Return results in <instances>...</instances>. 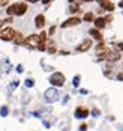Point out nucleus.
I'll list each match as a JSON object with an SVG mask.
<instances>
[{"label":"nucleus","instance_id":"nucleus-37","mask_svg":"<svg viewBox=\"0 0 123 131\" xmlns=\"http://www.w3.org/2000/svg\"><path fill=\"white\" fill-rule=\"evenodd\" d=\"M83 2H93V0H83Z\"/></svg>","mask_w":123,"mask_h":131},{"label":"nucleus","instance_id":"nucleus-25","mask_svg":"<svg viewBox=\"0 0 123 131\" xmlns=\"http://www.w3.org/2000/svg\"><path fill=\"white\" fill-rule=\"evenodd\" d=\"M9 3V0H0V6H6Z\"/></svg>","mask_w":123,"mask_h":131},{"label":"nucleus","instance_id":"nucleus-24","mask_svg":"<svg viewBox=\"0 0 123 131\" xmlns=\"http://www.w3.org/2000/svg\"><path fill=\"white\" fill-rule=\"evenodd\" d=\"M78 84H80V75H77V77H74V86L77 88Z\"/></svg>","mask_w":123,"mask_h":131},{"label":"nucleus","instance_id":"nucleus-29","mask_svg":"<svg viewBox=\"0 0 123 131\" xmlns=\"http://www.w3.org/2000/svg\"><path fill=\"white\" fill-rule=\"evenodd\" d=\"M17 71H18V72H23V66L18 65V66H17Z\"/></svg>","mask_w":123,"mask_h":131},{"label":"nucleus","instance_id":"nucleus-5","mask_svg":"<svg viewBox=\"0 0 123 131\" xmlns=\"http://www.w3.org/2000/svg\"><path fill=\"white\" fill-rule=\"evenodd\" d=\"M41 42L42 41L39 38V35H30L27 39L24 41V45H27V47H38Z\"/></svg>","mask_w":123,"mask_h":131},{"label":"nucleus","instance_id":"nucleus-15","mask_svg":"<svg viewBox=\"0 0 123 131\" xmlns=\"http://www.w3.org/2000/svg\"><path fill=\"white\" fill-rule=\"evenodd\" d=\"M101 8H102V11H108V12L114 11V5H113L111 2H107V3H104V5H101Z\"/></svg>","mask_w":123,"mask_h":131},{"label":"nucleus","instance_id":"nucleus-10","mask_svg":"<svg viewBox=\"0 0 123 131\" xmlns=\"http://www.w3.org/2000/svg\"><path fill=\"white\" fill-rule=\"evenodd\" d=\"M27 11V5L26 3H17V12L15 15H24Z\"/></svg>","mask_w":123,"mask_h":131},{"label":"nucleus","instance_id":"nucleus-33","mask_svg":"<svg viewBox=\"0 0 123 131\" xmlns=\"http://www.w3.org/2000/svg\"><path fill=\"white\" fill-rule=\"evenodd\" d=\"M26 2H32V3H36L38 0H26Z\"/></svg>","mask_w":123,"mask_h":131},{"label":"nucleus","instance_id":"nucleus-36","mask_svg":"<svg viewBox=\"0 0 123 131\" xmlns=\"http://www.w3.org/2000/svg\"><path fill=\"white\" fill-rule=\"evenodd\" d=\"M2 24H3V21H2V20H0V29H2Z\"/></svg>","mask_w":123,"mask_h":131},{"label":"nucleus","instance_id":"nucleus-13","mask_svg":"<svg viewBox=\"0 0 123 131\" xmlns=\"http://www.w3.org/2000/svg\"><path fill=\"white\" fill-rule=\"evenodd\" d=\"M90 35H92V38L96 41H102V35H101V32L98 30V29H92L90 30Z\"/></svg>","mask_w":123,"mask_h":131},{"label":"nucleus","instance_id":"nucleus-2","mask_svg":"<svg viewBox=\"0 0 123 131\" xmlns=\"http://www.w3.org/2000/svg\"><path fill=\"white\" fill-rule=\"evenodd\" d=\"M15 35H17V32L12 27H5L3 30H0V39L2 41H14Z\"/></svg>","mask_w":123,"mask_h":131},{"label":"nucleus","instance_id":"nucleus-8","mask_svg":"<svg viewBox=\"0 0 123 131\" xmlns=\"http://www.w3.org/2000/svg\"><path fill=\"white\" fill-rule=\"evenodd\" d=\"M75 116L78 119H84L89 116V110L87 108H84V107H78L77 110H75Z\"/></svg>","mask_w":123,"mask_h":131},{"label":"nucleus","instance_id":"nucleus-1","mask_svg":"<svg viewBox=\"0 0 123 131\" xmlns=\"http://www.w3.org/2000/svg\"><path fill=\"white\" fill-rule=\"evenodd\" d=\"M96 51V56H98V60H104V59H107L110 54V48L105 45V44H102V42H99L98 45H96L95 48Z\"/></svg>","mask_w":123,"mask_h":131},{"label":"nucleus","instance_id":"nucleus-7","mask_svg":"<svg viewBox=\"0 0 123 131\" xmlns=\"http://www.w3.org/2000/svg\"><path fill=\"white\" fill-rule=\"evenodd\" d=\"M90 47H92V39H84L81 44L77 47V51H81V53L83 51H87Z\"/></svg>","mask_w":123,"mask_h":131},{"label":"nucleus","instance_id":"nucleus-18","mask_svg":"<svg viewBox=\"0 0 123 131\" xmlns=\"http://www.w3.org/2000/svg\"><path fill=\"white\" fill-rule=\"evenodd\" d=\"M83 20H84V21H95V15L92 12H87V14H84Z\"/></svg>","mask_w":123,"mask_h":131},{"label":"nucleus","instance_id":"nucleus-34","mask_svg":"<svg viewBox=\"0 0 123 131\" xmlns=\"http://www.w3.org/2000/svg\"><path fill=\"white\" fill-rule=\"evenodd\" d=\"M75 2H77V0H69V3H75Z\"/></svg>","mask_w":123,"mask_h":131},{"label":"nucleus","instance_id":"nucleus-4","mask_svg":"<svg viewBox=\"0 0 123 131\" xmlns=\"http://www.w3.org/2000/svg\"><path fill=\"white\" fill-rule=\"evenodd\" d=\"M59 100V91L56 89V88H50V89H47L45 91V101H48V103H54Z\"/></svg>","mask_w":123,"mask_h":131},{"label":"nucleus","instance_id":"nucleus-14","mask_svg":"<svg viewBox=\"0 0 123 131\" xmlns=\"http://www.w3.org/2000/svg\"><path fill=\"white\" fill-rule=\"evenodd\" d=\"M24 36H23V33H20V32H17V35H15L14 38V42L17 44V45H20V44H24Z\"/></svg>","mask_w":123,"mask_h":131},{"label":"nucleus","instance_id":"nucleus-16","mask_svg":"<svg viewBox=\"0 0 123 131\" xmlns=\"http://www.w3.org/2000/svg\"><path fill=\"white\" fill-rule=\"evenodd\" d=\"M47 51L51 53V54L57 51V50H56V44L53 42V41H50V42H48V45H47Z\"/></svg>","mask_w":123,"mask_h":131},{"label":"nucleus","instance_id":"nucleus-35","mask_svg":"<svg viewBox=\"0 0 123 131\" xmlns=\"http://www.w3.org/2000/svg\"><path fill=\"white\" fill-rule=\"evenodd\" d=\"M120 8H123V0L120 2Z\"/></svg>","mask_w":123,"mask_h":131},{"label":"nucleus","instance_id":"nucleus-26","mask_svg":"<svg viewBox=\"0 0 123 131\" xmlns=\"http://www.w3.org/2000/svg\"><path fill=\"white\" fill-rule=\"evenodd\" d=\"M87 130V125H86V124H83L81 127H80V131H86Z\"/></svg>","mask_w":123,"mask_h":131},{"label":"nucleus","instance_id":"nucleus-3","mask_svg":"<svg viewBox=\"0 0 123 131\" xmlns=\"http://www.w3.org/2000/svg\"><path fill=\"white\" fill-rule=\"evenodd\" d=\"M50 83L56 86V88H60V86H63L65 84V75L62 74V72H54L51 77H50Z\"/></svg>","mask_w":123,"mask_h":131},{"label":"nucleus","instance_id":"nucleus-21","mask_svg":"<svg viewBox=\"0 0 123 131\" xmlns=\"http://www.w3.org/2000/svg\"><path fill=\"white\" fill-rule=\"evenodd\" d=\"M36 48H38L39 51H45V50H47V45H45V42H41V44H39Z\"/></svg>","mask_w":123,"mask_h":131},{"label":"nucleus","instance_id":"nucleus-12","mask_svg":"<svg viewBox=\"0 0 123 131\" xmlns=\"http://www.w3.org/2000/svg\"><path fill=\"white\" fill-rule=\"evenodd\" d=\"M105 24H107V20L102 18V17H99V18L95 20V29H98V30H99V29H104Z\"/></svg>","mask_w":123,"mask_h":131},{"label":"nucleus","instance_id":"nucleus-9","mask_svg":"<svg viewBox=\"0 0 123 131\" xmlns=\"http://www.w3.org/2000/svg\"><path fill=\"white\" fill-rule=\"evenodd\" d=\"M35 26L38 27V29H42V27L45 26V17L39 14V15H36V18H35Z\"/></svg>","mask_w":123,"mask_h":131},{"label":"nucleus","instance_id":"nucleus-30","mask_svg":"<svg viewBox=\"0 0 123 131\" xmlns=\"http://www.w3.org/2000/svg\"><path fill=\"white\" fill-rule=\"evenodd\" d=\"M54 32H56V27L53 26V27H51V29H50V35H53V33H54Z\"/></svg>","mask_w":123,"mask_h":131},{"label":"nucleus","instance_id":"nucleus-28","mask_svg":"<svg viewBox=\"0 0 123 131\" xmlns=\"http://www.w3.org/2000/svg\"><path fill=\"white\" fill-rule=\"evenodd\" d=\"M107 2H110V0H98L99 5H104V3H107Z\"/></svg>","mask_w":123,"mask_h":131},{"label":"nucleus","instance_id":"nucleus-27","mask_svg":"<svg viewBox=\"0 0 123 131\" xmlns=\"http://www.w3.org/2000/svg\"><path fill=\"white\" fill-rule=\"evenodd\" d=\"M3 23H12V17H8V18L3 21Z\"/></svg>","mask_w":123,"mask_h":131},{"label":"nucleus","instance_id":"nucleus-17","mask_svg":"<svg viewBox=\"0 0 123 131\" xmlns=\"http://www.w3.org/2000/svg\"><path fill=\"white\" fill-rule=\"evenodd\" d=\"M78 9H80V6H78V3H71V6H69V12H71V14H75V12H78Z\"/></svg>","mask_w":123,"mask_h":131},{"label":"nucleus","instance_id":"nucleus-32","mask_svg":"<svg viewBox=\"0 0 123 131\" xmlns=\"http://www.w3.org/2000/svg\"><path fill=\"white\" fill-rule=\"evenodd\" d=\"M50 2H51V0H42V3H45V5H47V3H50Z\"/></svg>","mask_w":123,"mask_h":131},{"label":"nucleus","instance_id":"nucleus-11","mask_svg":"<svg viewBox=\"0 0 123 131\" xmlns=\"http://www.w3.org/2000/svg\"><path fill=\"white\" fill-rule=\"evenodd\" d=\"M120 59V53L119 51H110L108 57H107V60H110L111 63H114V62H117Z\"/></svg>","mask_w":123,"mask_h":131},{"label":"nucleus","instance_id":"nucleus-19","mask_svg":"<svg viewBox=\"0 0 123 131\" xmlns=\"http://www.w3.org/2000/svg\"><path fill=\"white\" fill-rule=\"evenodd\" d=\"M6 12H8V15H15V12H17V3L15 5H11Z\"/></svg>","mask_w":123,"mask_h":131},{"label":"nucleus","instance_id":"nucleus-20","mask_svg":"<svg viewBox=\"0 0 123 131\" xmlns=\"http://www.w3.org/2000/svg\"><path fill=\"white\" fill-rule=\"evenodd\" d=\"M8 113H9L8 107H2L0 108V116H8Z\"/></svg>","mask_w":123,"mask_h":131},{"label":"nucleus","instance_id":"nucleus-22","mask_svg":"<svg viewBox=\"0 0 123 131\" xmlns=\"http://www.w3.org/2000/svg\"><path fill=\"white\" fill-rule=\"evenodd\" d=\"M33 84H35V81H33L32 79L26 80V86H27V88H33Z\"/></svg>","mask_w":123,"mask_h":131},{"label":"nucleus","instance_id":"nucleus-23","mask_svg":"<svg viewBox=\"0 0 123 131\" xmlns=\"http://www.w3.org/2000/svg\"><path fill=\"white\" fill-rule=\"evenodd\" d=\"M39 38H41L42 42H45V41H47V33H45V32H41V33H39Z\"/></svg>","mask_w":123,"mask_h":131},{"label":"nucleus","instance_id":"nucleus-31","mask_svg":"<svg viewBox=\"0 0 123 131\" xmlns=\"http://www.w3.org/2000/svg\"><path fill=\"white\" fill-rule=\"evenodd\" d=\"M119 48H120V50L123 51V42H120V44H119Z\"/></svg>","mask_w":123,"mask_h":131},{"label":"nucleus","instance_id":"nucleus-6","mask_svg":"<svg viewBox=\"0 0 123 131\" xmlns=\"http://www.w3.org/2000/svg\"><path fill=\"white\" fill-rule=\"evenodd\" d=\"M80 23H81V20H80L78 17H72V18H68V20L62 24V27H63V29H66V27L77 26V24H80Z\"/></svg>","mask_w":123,"mask_h":131}]
</instances>
